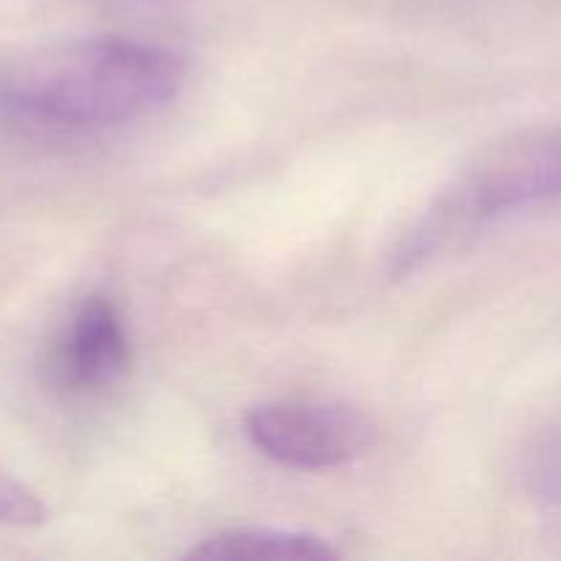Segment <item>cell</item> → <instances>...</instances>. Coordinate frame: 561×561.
Wrapping results in <instances>:
<instances>
[{"mask_svg": "<svg viewBox=\"0 0 561 561\" xmlns=\"http://www.w3.org/2000/svg\"><path fill=\"white\" fill-rule=\"evenodd\" d=\"M129 334L118 307L91 296L77 307L55 348V376L66 389L93 392L118 381L129 370Z\"/></svg>", "mask_w": 561, "mask_h": 561, "instance_id": "obj_4", "label": "cell"}, {"mask_svg": "<svg viewBox=\"0 0 561 561\" xmlns=\"http://www.w3.org/2000/svg\"><path fill=\"white\" fill-rule=\"evenodd\" d=\"M184 82L173 53L129 38H82L33 55L0 85V110L33 129L124 126L170 104Z\"/></svg>", "mask_w": 561, "mask_h": 561, "instance_id": "obj_1", "label": "cell"}, {"mask_svg": "<svg viewBox=\"0 0 561 561\" xmlns=\"http://www.w3.org/2000/svg\"><path fill=\"white\" fill-rule=\"evenodd\" d=\"M47 520V507L22 480L0 463V526H38Z\"/></svg>", "mask_w": 561, "mask_h": 561, "instance_id": "obj_6", "label": "cell"}, {"mask_svg": "<svg viewBox=\"0 0 561 561\" xmlns=\"http://www.w3.org/2000/svg\"><path fill=\"white\" fill-rule=\"evenodd\" d=\"M557 197H561V129L507 142L485 153L453 190L444 192L442 201L405 236L394 261L400 272H409L455 230Z\"/></svg>", "mask_w": 561, "mask_h": 561, "instance_id": "obj_2", "label": "cell"}, {"mask_svg": "<svg viewBox=\"0 0 561 561\" xmlns=\"http://www.w3.org/2000/svg\"><path fill=\"white\" fill-rule=\"evenodd\" d=\"M186 559L208 561H329L337 548L310 531L233 529L192 548Z\"/></svg>", "mask_w": 561, "mask_h": 561, "instance_id": "obj_5", "label": "cell"}, {"mask_svg": "<svg viewBox=\"0 0 561 561\" xmlns=\"http://www.w3.org/2000/svg\"><path fill=\"white\" fill-rule=\"evenodd\" d=\"M247 436L274 463L327 471L362 458L376 444V425L351 405L277 400L250 411Z\"/></svg>", "mask_w": 561, "mask_h": 561, "instance_id": "obj_3", "label": "cell"}]
</instances>
